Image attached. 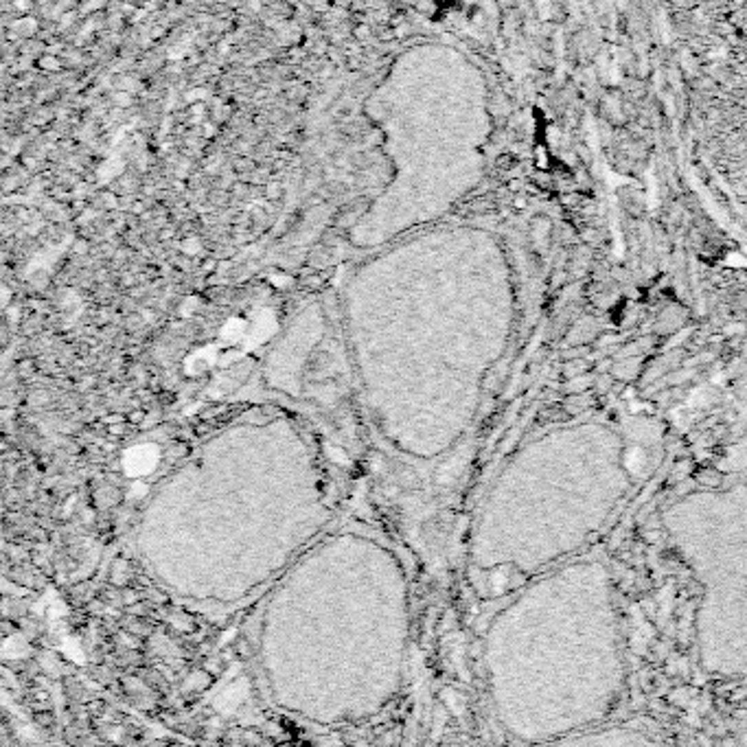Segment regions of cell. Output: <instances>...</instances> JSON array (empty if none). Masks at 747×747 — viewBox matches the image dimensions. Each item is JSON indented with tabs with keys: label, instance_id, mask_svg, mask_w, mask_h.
<instances>
[{
	"label": "cell",
	"instance_id": "6da1fadb",
	"mask_svg": "<svg viewBox=\"0 0 747 747\" xmlns=\"http://www.w3.org/2000/svg\"><path fill=\"white\" fill-rule=\"evenodd\" d=\"M158 462V452L153 445H143V447H134L129 449L125 456V469L132 476H143V473H149Z\"/></svg>",
	"mask_w": 747,
	"mask_h": 747
},
{
	"label": "cell",
	"instance_id": "7a4b0ae2",
	"mask_svg": "<svg viewBox=\"0 0 747 747\" xmlns=\"http://www.w3.org/2000/svg\"><path fill=\"white\" fill-rule=\"evenodd\" d=\"M243 334H246V329H243L241 320H230V323L226 325V329H224V340L235 342V340L243 338Z\"/></svg>",
	"mask_w": 747,
	"mask_h": 747
},
{
	"label": "cell",
	"instance_id": "3957f363",
	"mask_svg": "<svg viewBox=\"0 0 747 747\" xmlns=\"http://www.w3.org/2000/svg\"><path fill=\"white\" fill-rule=\"evenodd\" d=\"M737 449H739V452H737V454H739V456H737V462L741 465V471L747 476V438L741 443V447H737Z\"/></svg>",
	"mask_w": 747,
	"mask_h": 747
},
{
	"label": "cell",
	"instance_id": "277c9868",
	"mask_svg": "<svg viewBox=\"0 0 747 747\" xmlns=\"http://www.w3.org/2000/svg\"><path fill=\"white\" fill-rule=\"evenodd\" d=\"M739 743H747V726H745V728H743V732H741Z\"/></svg>",
	"mask_w": 747,
	"mask_h": 747
}]
</instances>
